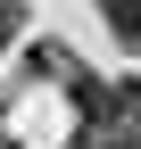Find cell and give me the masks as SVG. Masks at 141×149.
<instances>
[{
	"label": "cell",
	"instance_id": "6da1fadb",
	"mask_svg": "<svg viewBox=\"0 0 141 149\" xmlns=\"http://www.w3.org/2000/svg\"><path fill=\"white\" fill-rule=\"evenodd\" d=\"M108 25H116V42L141 50V0H108Z\"/></svg>",
	"mask_w": 141,
	"mask_h": 149
},
{
	"label": "cell",
	"instance_id": "7a4b0ae2",
	"mask_svg": "<svg viewBox=\"0 0 141 149\" xmlns=\"http://www.w3.org/2000/svg\"><path fill=\"white\" fill-rule=\"evenodd\" d=\"M8 33H17V8H8V0H0V42H8Z\"/></svg>",
	"mask_w": 141,
	"mask_h": 149
},
{
	"label": "cell",
	"instance_id": "3957f363",
	"mask_svg": "<svg viewBox=\"0 0 141 149\" xmlns=\"http://www.w3.org/2000/svg\"><path fill=\"white\" fill-rule=\"evenodd\" d=\"M133 141H141V124H133Z\"/></svg>",
	"mask_w": 141,
	"mask_h": 149
}]
</instances>
